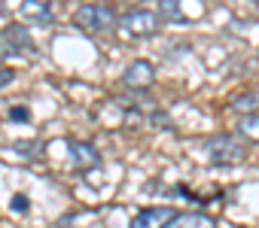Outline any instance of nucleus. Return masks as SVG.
<instances>
[{
	"label": "nucleus",
	"instance_id": "1",
	"mask_svg": "<svg viewBox=\"0 0 259 228\" xmlns=\"http://www.w3.org/2000/svg\"><path fill=\"white\" fill-rule=\"evenodd\" d=\"M204 155L210 164H241L247 158V143L241 134H217L204 140Z\"/></svg>",
	"mask_w": 259,
	"mask_h": 228
},
{
	"label": "nucleus",
	"instance_id": "2",
	"mask_svg": "<svg viewBox=\"0 0 259 228\" xmlns=\"http://www.w3.org/2000/svg\"><path fill=\"white\" fill-rule=\"evenodd\" d=\"M162 22L165 19L156 10H141L138 7V10H128V13L119 16V31L132 40H150L162 31Z\"/></svg>",
	"mask_w": 259,
	"mask_h": 228
},
{
	"label": "nucleus",
	"instance_id": "3",
	"mask_svg": "<svg viewBox=\"0 0 259 228\" xmlns=\"http://www.w3.org/2000/svg\"><path fill=\"white\" fill-rule=\"evenodd\" d=\"M73 25L85 34H113L119 28V19L113 10H107L101 4H85L73 13Z\"/></svg>",
	"mask_w": 259,
	"mask_h": 228
},
{
	"label": "nucleus",
	"instance_id": "4",
	"mask_svg": "<svg viewBox=\"0 0 259 228\" xmlns=\"http://www.w3.org/2000/svg\"><path fill=\"white\" fill-rule=\"evenodd\" d=\"M159 16L168 25H189L204 16V0H162Z\"/></svg>",
	"mask_w": 259,
	"mask_h": 228
},
{
	"label": "nucleus",
	"instance_id": "5",
	"mask_svg": "<svg viewBox=\"0 0 259 228\" xmlns=\"http://www.w3.org/2000/svg\"><path fill=\"white\" fill-rule=\"evenodd\" d=\"M153 79H156V67L150 61H144V58L132 61L125 67V73H122V85L125 88H150Z\"/></svg>",
	"mask_w": 259,
	"mask_h": 228
},
{
	"label": "nucleus",
	"instance_id": "6",
	"mask_svg": "<svg viewBox=\"0 0 259 228\" xmlns=\"http://www.w3.org/2000/svg\"><path fill=\"white\" fill-rule=\"evenodd\" d=\"M174 216H177L174 207H147V210H141L132 219V225H128V228H165Z\"/></svg>",
	"mask_w": 259,
	"mask_h": 228
},
{
	"label": "nucleus",
	"instance_id": "7",
	"mask_svg": "<svg viewBox=\"0 0 259 228\" xmlns=\"http://www.w3.org/2000/svg\"><path fill=\"white\" fill-rule=\"evenodd\" d=\"M67 155H70V164L76 170H89V167H98L101 164V155L92 143H82V140H67Z\"/></svg>",
	"mask_w": 259,
	"mask_h": 228
},
{
	"label": "nucleus",
	"instance_id": "8",
	"mask_svg": "<svg viewBox=\"0 0 259 228\" xmlns=\"http://www.w3.org/2000/svg\"><path fill=\"white\" fill-rule=\"evenodd\" d=\"M19 16L25 22H37V25H52V10L46 0H22Z\"/></svg>",
	"mask_w": 259,
	"mask_h": 228
},
{
	"label": "nucleus",
	"instance_id": "9",
	"mask_svg": "<svg viewBox=\"0 0 259 228\" xmlns=\"http://www.w3.org/2000/svg\"><path fill=\"white\" fill-rule=\"evenodd\" d=\"M165 228H217V222L207 213H177Z\"/></svg>",
	"mask_w": 259,
	"mask_h": 228
},
{
	"label": "nucleus",
	"instance_id": "10",
	"mask_svg": "<svg viewBox=\"0 0 259 228\" xmlns=\"http://www.w3.org/2000/svg\"><path fill=\"white\" fill-rule=\"evenodd\" d=\"M238 134L247 140H259V112H247L238 119Z\"/></svg>",
	"mask_w": 259,
	"mask_h": 228
},
{
	"label": "nucleus",
	"instance_id": "11",
	"mask_svg": "<svg viewBox=\"0 0 259 228\" xmlns=\"http://www.w3.org/2000/svg\"><path fill=\"white\" fill-rule=\"evenodd\" d=\"M4 40L7 43H13L16 49H31L34 43H31V37H28V31L22 28V25H10L7 31H4Z\"/></svg>",
	"mask_w": 259,
	"mask_h": 228
},
{
	"label": "nucleus",
	"instance_id": "12",
	"mask_svg": "<svg viewBox=\"0 0 259 228\" xmlns=\"http://www.w3.org/2000/svg\"><path fill=\"white\" fill-rule=\"evenodd\" d=\"M256 106H259V91H250V94L235 100V109H241L244 116H247V112H256Z\"/></svg>",
	"mask_w": 259,
	"mask_h": 228
},
{
	"label": "nucleus",
	"instance_id": "13",
	"mask_svg": "<svg viewBox=\"0 0 259 228\" xmlns=\"http://www.w3.org/2000/svg\"><path fill=\"white\" fill-rule=\"evenodd\" d=\"M13 79H16V70L13 67H0V88H7Z\"/></svg>",
	"mask_w": 259,
	"mask_h": 228
},
{
	"label": "nucleus",
	"instance_id": "14",
	"mask_svg": "<svg viewBox=\"0 0 259 228\" xmlns=\"http://www.w3.org/2000/svg\"><path fill=\"white\" fill-rule=\"evenodd\" d=\"M13 210L16 213H28V195H16L13 198Z\"/></svg>",
	"mask_w": 259,
	"mask_h": 228
},
{
	"label": "nucleus",
	"instance_id": "15",
	"mask_svg": "<svg viewBox=\"0 0 259 228\" xmlns=\"http://www.w3.org/2000/svg\"><path fill=\"white\" fill-rule=\"evenodd\" d=\"M10 116H13V119H22V122H28V119H31V112H28V109H25V106H22V109H19V106H16V109H13V112H10Z\"/></svg>",
	"mask_w": 259,
	"mask_h": 228
}]
</instances>
